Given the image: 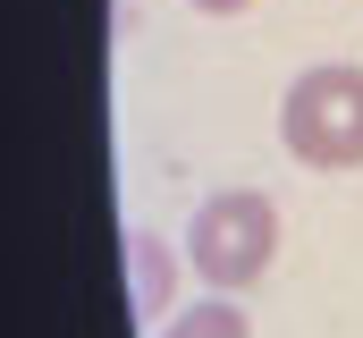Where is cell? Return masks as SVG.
<instances>
[{
    "instance_id": "6da1fadb",
    "label": "cell",
    "mask_w": 363,
    "mask_h": 338,
    "mask_svg": "<svg viewBox=\"0 0 363 338\" xmlns=\"http://www.w3.org/2000/svg\"><path fill=\"white\" fill-rule=\"evenodd\" d=\"M279 136L304 169H355L363 161V68H304L287 84Z\"/></svg>"
},
{
    "instance_id": "7a4b0ae2",
    "label": "cell",
    "mask_w": 363,
    "mask_h": 338,
    "mask_svg": "<svg viewBox=\"0 0 363 338\" xmlns=\"http://www.w3.org/2000/svg\"><path fill=\"white\" fill-rule=\"evenodd\" d=\"M271 254H279L271 195L237 186V195H211V203L194 212V271H203L211 288H254V279L271 271Z\"/></svg>"
},
{
    "instance_id": "3957f363",
    "label": "cell",
    "mask_w": 363,
    "mask_h": 338,
    "mask_svg": "<svg viewBox=\"0 0 363 338\" xmlns=\"http://www.w3.org/2000/svg\"><path fill=\"white\" fill-rule=\"evenodd\" d=\"M161 338H254V330H245V305H186Z\"/></svg>"
},
{
    "instance_id": "277c9868",
    "label": "cell",
    "mask_w": 363,
    "mask_h": 338,
    "mask_svg": "<svg viewBox=\"0 0 363 338\" xmlns=\"http://www.w3.org/2000/svg\"><path fill=\"white\" fill-rule=\"evenodd\" d=\"M135 262H144V305H161V262H152V237H135Z\"/></svg>"
},
{
    "instance_id": "5b68a950",
    "label": "cell",
    "mask_w": 363,
    "mask_h": 338,
    "mask_svg": "<svg viewBox=\"0 0 363 338\" xmlns=\"http://www.w3.org/2000/svg\"><path fill=\"white\" fill-rule=\"evenodd\" d=\"M194 9H211V17H237V9H254V0H194Z\"/></svg>"
}]
</instances>
